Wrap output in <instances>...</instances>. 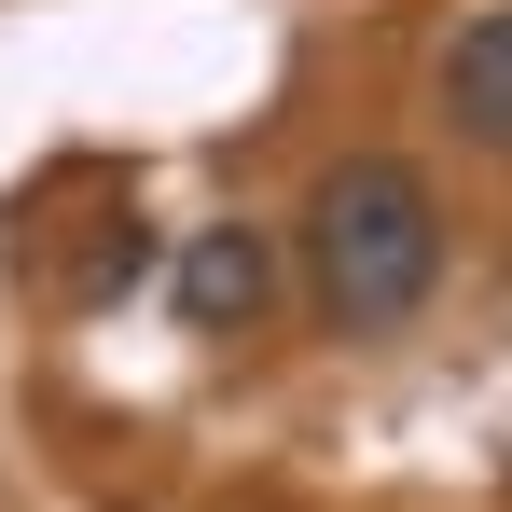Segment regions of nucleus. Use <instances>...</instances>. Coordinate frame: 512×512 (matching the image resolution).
Instances as JSON below:
<instances>
[{"instance_id":"1","label":"nucleus","mask_w":512,"mask_h":512,"mask_svg":"<svg viewBox=\"0 0 512 512\" xmlns=\"http://www.w3.org/2000/svg\"><path fill=\"white\" fill-rule=\"evenodd\" d=\"M305 277L333 305V333H402L429 291H443V194L402 153H346L305 194Z\"/></svg>"},{"instance_id":"2","label":"nucleus","mask_w":512,"mask_h":512,"mask_svg":"<svg viewBox=\"0 0 512 512\" xmlns=\"http://www.w3.org/2000/svg\"><path fill=\"white\" fill-rule=\"evenodd\" d=\"M263 291H277V250H263L250 222H208L180 250V333H250Z\"/></svg>"},{"instance_id":"3","label":"nucleus","mask_w":512,"mask_h":512,"mask_svg":"<svg viewBox=\"0 0 512 512\" xmlns=\"http://www.w3.org/2000/svg\"><path fill=\"white\" fill-rule=\"evenodd\" d=\"M443 111H457V139H485V153L512 139V14L499 0L443 42Z\"/></svg>"}]
</instances>
